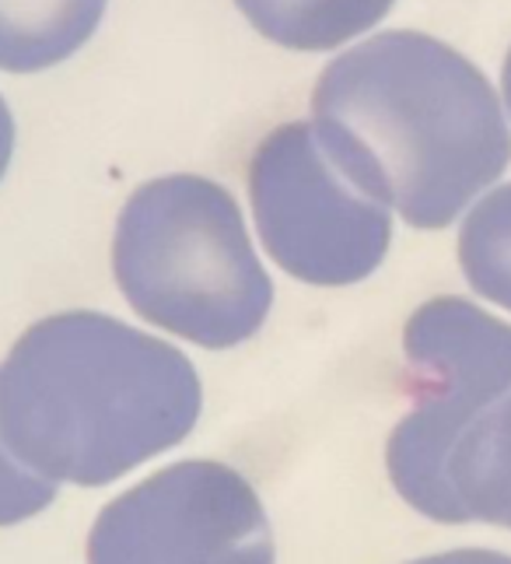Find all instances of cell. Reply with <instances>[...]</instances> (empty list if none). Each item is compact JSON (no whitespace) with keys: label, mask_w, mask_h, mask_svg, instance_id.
I'll list each match as a JSON object with an SVG mask.
<instances>
[{"label":"cell","mask_w":511,"mask_h":564,"mask_svg":"<svg viewBox=\"0 0 511 564\" xmlns=\"http://www.w3.org/2000/svg\"><path fill=\"white\" fill-rule=\"evenodd\" d=\"M200 400L180 347L74 308L32 323L0 365V442L53 484L102 488L180 445Z\"/></svg>","instance_id":"2"},{"label":"cell","mask_w":511,"mask_h":564,"mask_svg":"<svg viewBox=\"0 0 511 564\" xmlns=\"http://www.w3.org/2000/svg\"><path fill=\"white\" fill-rule=\"evenodd\" d=\"M459 263L469 288L511 313V183L469 210L459 228Z\"/></svg>","instance_id":"10"},{"label":"cell","mask_w":511,"mask_h":564,"mask_svg":"<svg viewBox=\"0 0 511 564\" xmlns=\"http://www.w3.org/2000/svg\"><path fill=\"white\" fill-rule=\"evenodd\" d=\"M53 498L56 484L32 474L0 442V527H14V522L39 516L46 505H53Z\"/></svg>","instance_id":"11"},{"label":"cell","mask_w":511,"mask_h":564,"mask_svg":"<svg viewBox=\"0 0 511 564\" xmlns=\"http://www.w3.org/2000/svg\"><path fill=\"white\" fill-rule=\"evenodd\" d=\"M88 564H273V533L239 470L186 459L98 512Z\"/></svg>","instance_id":"6"},{"label":"cell","mask_w":511,"mask_h":564,"mask_svg":"<svg viewBox=\"0 0 511 564\" xmlns=\"http://www.w3.org/2000/svg\"><path fill=\"white\" fill-rule=\"evenodd\" d=\"M445 522L511 530V393L459 438L445 474Z\"/></svg>","instance_id":"7"},{"label":"cell","mask_w":511,"mask_h":564,"mask_svg":"<svg viewBox=\"0 0 511 564\" xmlns=\"http://www.w3.org/2000/svg\"><path fill=\"white\" fill-rule=\"evenodd\" d=\"M112 274L133 313L210 351L256 337L273 305L239 204L204 176H162L130 193Z\"/></svg>","instance_id":"3"},{"label":"cell","mask_w":511,"mask_h":564,"mask_svg":"<svg viewBox=\"0 0 511 564\" xmlns=\"http://www.w3.org/2000/svg\"><path fill=\"white\" fill-rule=\"evenodd\" d=\"M501 85H504V99H508V109H511V50H508L504 70H501Z\"/></svg>","instance_id":"14"},{"label":"cell","mask_w":511,"mask_h":564,"mask_svg":"<svg viewBox=\"0 0 511 564\" xmlns=\"http://www.w3.org/2000/svg\"><path fill=\"white\" fill-rule=\"evenodd\" d=\"M11 154H14V116L4 102V95H0V180H4V172L11 165Z\"/></svg>","instance_id":"13"},{"label":"cell","mask_w":511,"mask_h":564,"mask_svg":"<svg viewBox=\"0 0 511 564\" xmlns=\"http://www.w3.org/2000/svg\"><path fill=\"white\" fill-rule=\"evenodd\" d=\"M249 197L273 263L305 284H358L389 252V207L333 159L316 123L267 133L249 162Z\"/></svg>","instance_id":"5"},{"label":"cell","mask_w":511,"mask_h":564,"mask_svg":"<svg viewBox=\"0 0 511 564\" xmlns=\"http://www.w3.org/2000/svg\"><path fill=\"white\" fill-rule=\"evenodd\" d=\"M403 351L414 406L389 435V480L410 509L445 522L452 453L511 393V326L466 299H431L406 319Z\"/></svg>","instance_id":"4"},{"label":"cell","mask_w":511,"mask_h":564,"mask_svg":"<svg viewBox=\"0 0 511 564\" xmlns=\"http://www.w3.org/2000/svg\"><path fill=\"white\" fill-rule=\"evenodd\" d=\"M410 564H511L508 554L501 551H480V547H466V551H445V554H431L417 557Z\"/></svg>","instance_id":"12"},{"label":"cell","mask_w":511,"mask_h":564,"mask_svg":"<svg viewBox=\"0 0 511 564\" xmlns=\"http://www.w3.org/2000/svg\"><path fill=\"white\" fill-rule=\"evenodd\" d=\"M109 0H0V70L35 74L64 64L102 22Z\"/></svg>","instance_id":"8"},{"label":"cell","mask_w":511,"mask_h":564,"mask_svg":"<svg viewBox=\"0 0 511 564\" xmlns=\"http://www.w3.org/2000/svg\"><path fill=\"white\" fill-rule=\"evenodd\" d=\"M270 43L319 53L376 29L396 0H235Z\"/></svg>","instance_id":"9"},{"label":"cell","mask_w":511,"mask_h":564,"mask_svg":"<svg viewBox=\"0 0 511 564\" xmlns=\"http://www.w3.org/2000/svg\"><path fill=\"white\" fill-rule=\"evenodd\" d=\"M312 112L333 159L424 231L448 228L511 162L490 82L424 32H382L340 53L312 91Z\"/></svg>","instance_id":"1"}]
</instances>
